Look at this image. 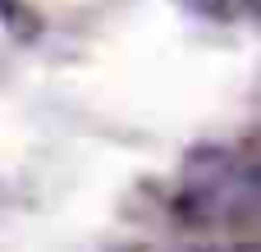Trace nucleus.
<instances>
[{"label":"nucleus","instance_id":"nucleus-2","mask_svg":"<svg viewBox=\"0 0 261 252\" xmlns=\"http://www.w3.org/2000/svg\"><path fill=\"white\" fill-rule=\"evenodd\" d=\"M197 5L211 14H248L252 9V0H197Z\"/></svg>","mask_w":261,"mask_h":252},{"label":"nucleus","instance_id":"nucleus-3","mask_svg":"<svg viewBox=\"0 0 261 252\" xmlns=\"http://www.w3.org/2000/svg\"><path fill=\"white\" fill-rule=\"evenodd\" d=\"M216 252H257L252 243H239V248H216Z\"/></svg>","mask_w":261,"mask_h":252},{"label":"nucleus","instance_id":"nucleus-1","mask_svg":"<svg viewBox=\"0 0 261 252\" xmlns=\"http://www.w3.org/2000/svg\"><path fill=\"white\" fill-rule=\"evenodd\" d=\"M179 211L193 225L206 230H229V225H252L257 216V170L239 152L206 147L184 165L179 184Z\"/></svg>","mask_w":261,"mask_h":252}]
</instances>
